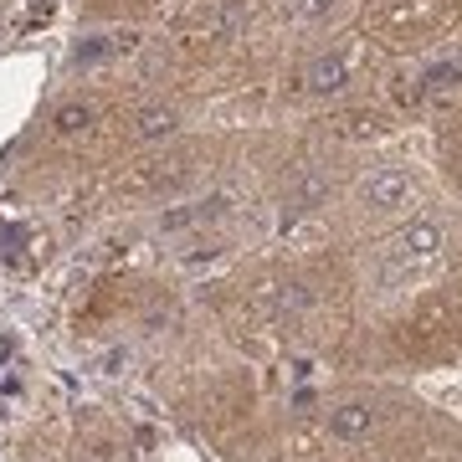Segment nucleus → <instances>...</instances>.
<instances>
[{
  "instance_id": "nucleus-10",
  "label": "nucleus",
  "mask_w": 462,
  "mask_h": 462,
  "mask_svg": "<svg viewBox=\"0 0 462 462\" xmlns=\"http://www.w3.org/2000/svg\"><path fill=\"white\" fill-rule=\"evenodd\" d=\"M334 11V0H298V16L303 21H324Z\"/></svg>"
},
{
  "instance_id": "nucleus-9",
  "label": "nucleus",
  "mask_w": 462,
  "mask_h": 462,
  "mask_svg": "<svg viewBox=\"0 0 462 462\" xmlns=\"http://www.w3.org/2000/svg\"><path fill=\"white\" fill-rule=\"evenodd\" d=\"M88 124H93V108H88V103H67V108H57V134H83Z\"/></svg>"
},
{
  "instance_id": "nucleus-7",
  "label": "nucleus",
  "mask_w": 462,
  "mask_h": 462,
  "mask_svg": "<svg viewBox=\"0 0 462 462\" xmlns=\"http://www.w3.org/2000/svg\"><path fill=\"white\" fill-rule=\"evenodd\" d=\"M134 47V32L124 36H93L88 47H78V62H98V57H108V51H129Z\"/></svg>"
},
{
  "instance_id": "nucleus-4",
  "label": "nucleus",
  "mask_w": 462,
  "mask_h": 462,
  "mask_svg": "<svg viewBox=\"0 0 462 462\" xmlns=\"http://www.w3.org/2000/svg\"><path fill=\"white\" fill-rule=\"evenodd\" d=\"M345 83H349L345 57H319V62H309V72H303V88H309V93H339Z\"/></svg>"
},
{
  "instance_id": "nucleus-3",
  "label": "nucleus",
  "mask_w": 462,
  "mask_h": 462,
  "mask_svg": "<svg viewBox=\"0 0 462 462\" xmlns=\"http://www.w3.org/2000/svg\"><path fill=\"white\" fill-rule=\"evenodd\" d=\"M370 427H375V411H370L365 401H345V406H334L329 411V431L334 437H345V442H360Z\"/></svg>"
},
{
  "instance_id": "nucleus-2",
  "label": "nucleus",
  "mask_w": 462,
  "mask_h": 462,
  "mask_svg": "<svg viewBox=\"0 0 462 462\" xmlns=\"http://www.w3.org/2000/svg\"><path fill=\"white\" fill-rule=\"evenodd\" d=\"M365 206H375V211H396V206H406V196H411V175L406 170H375L370 180L360 185Z\"/></svg>"
},
{
  "instance_id": "nucleus-8",
  "label": "nucleus",
  "mask_w": 462,
  "mask_h": 462,
  "mask_svg": "<svg viewBox=\"0 0 462 462\" xmlns=\"http://www.w3.org/2000/svg\"><path fill=\"white\" fill-rule=\"evenodd\" d=\"M216 211H221V200H206V206H190V211H165V231L196 226V221H211Z\"/></svg>"
},
{
  "instance_id": "nucleus-6",
  "label": "nucleus",
  "mask_w": 462,
  "mask_h": 462,
  "mask_svg": "<svg viewBox=\"0 0 462 462\" xmlns=\"http://www.w3.org/2000/svg\"><path fill=\"white\" fill-rule=\"evenodd\" d=\"M134 134L139 139H165V134H175V108H144V114L134 118Z\"/></svg>"
},
{
  "instance_id": "nucleus-5",
  "label": "nucleus",
  "mask_w": 462,
  "mask_h": 462,
  "mask_svg": "<svg viewBox=\"0 0 462 462\" xmlns=\"http://www.w3.org/2000/svg\"><path fill=\"white\" fill-rule=\"evenodd\" d=\"M457 88H462V67L442 62V67H431L427 78H421V98H447V93H457Z\"/></svg>"
},
{
  "instance_id": "nucleus-1",
  "label": "nucleus",
  "mask_w": 462,
  "mask_h": 462,
  "mask_svg": "<svg viewBox=\"0 0 462 462\" xmlns=\"http://www.w3.org/2000/svg\"><path fill=\"white\" fill-rule=\"evenodd\" d=\"M437 247H442V226H437V221H416V226L391 236V263L396 267L427 263V257H437Z\"/></svg>"
}]
</instances>
